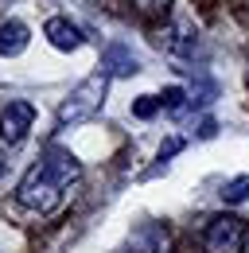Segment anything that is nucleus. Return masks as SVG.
Here are the masks:
<instances>
[{"label": "nucleus", "mask_w": 249, "mask_h": 253, "mask_svg": "<svg viewBox=\"0 0 249 253\" xmlns=\"http://www.w3.org/2000/svg\"><path fill=\"white\" fill-rule=\"evenodd\" d=\"M105 86H109V74H105V70H97V74H90L86 82H78V86H74V94L59 105L55 125L66 128V125H78V121L93 117V113L101 109V101H105Z\"/></svg>", "instance_id": "1"}, {"label": "nucleus", "mask_w": 249, "mask_h": 253, "mask_svg": "<svg viewBox=\"0 0 249 253\" xmlns=\"http://www.w3.org/2000/svg\"><path fill=\"white\" fill-rule=\"evenodd\" d=\"M62 183L43 168V164H35L28 175L20 179V187H16V199H20V207H28L35 214H51V211H59L62 203Z\"/></svg>", "instance_id": "2"}, {"label": "nucleus", "mask_w": 249, "mask_h": 253, "mask_svg": "<svg viewBox=\"0 0 249 253\" xmlns=\"http://www.w3.org/2000/svg\"><path fill=\"white\" fill-rule=\"evenodd\" d=\"M246 226L234 214H218V218H207V230H203V253H242L246 250Z\"/></svg>", "instance_id": "3"}, {"label": "nucleus", "mask_w": 249, "mask_h": 253, "mask_svg": "<svg viewBox=\"0 0 249 253\" xmlns=\"http://www.w3.org/2000/svg\"><path fill=\"white\" fill-rule=\"evenodd\" d=\"M128 253H171V230L164 222H140L128 234Z\"/></svg>", "instance_id": "4"}, {"label": "nucleus", "mask_w": 249, "mask_h": 253, "mask_svg": "<svg viewBox=\"0 0 249 253\" xmlns=\"http://www.w3.org/2000/svg\"><path fill=\"white\" fill-rule=\"evenodd\" d=\"M31 121H35V109H31L28 101H12V105L0 113V140H4V144H20V140L28 136Z\"/></svg>", "instance_id": "5"}, {"label": "nucleus", "mask_w": 249, "mask_h": 253, "mask_svg": "<svg viewBox=\"0 0 249 253\" xmlns=\"http://www.w3.org/2000/svg\"><path fill=\"white\" fill-rule=\"evenodd\" d=\"M39 164H43V168L59 179L62 187H70V183H78V179H82V164H78V156H70L66 148H51L47 156L39 160Z\"/></svg>", "instance_id": "6"}, {"label": "nucleus", "mask_w": 249, "mask_h": 253, "mask_svg": "<svg viewBox=\"0 0 249 253\" xmlns=\"http://www.w3.org/2000/svg\"><path fill=\"white\" fill-rule=\"evenodd\" d=\"M43 35H47V39H51V47H59V51H78V47H82V39H86L78 24H70V20H62V16L47 20Z\"/></svg>", "instance_id": "7"}, {"label": "nucleus", "mask_w": 249, "mask_h": 253, "mask_svg": "<svg viewBox=\"0 0 249 253\" xmlns=\"http://www.w3.org/2000/svg\"><path fill=\"white\" fill-rule=\"evenodd\" d=\"M101 70L109 74V78H128V74H136L140 63H136V55L121 47V43H113V47H105V55H101Z\"/></svg>", "instance_id": "8"}, {"label": "nucleus", "mask_w": 249, "mask_h": 253, "mask_svg": "<svg viewBox=\"0 0 249 253\" xmlns=\"http://www.w3.org/2000/svg\"><path fill=\"white\" fill-rule=\"evenodd\" d=\"M195 47H199V35L191 32V24H167V32H164V51L167 55L187 59V55H195Z\"/></svg>", "instance_id": "9"}, {"label": "nucleus", "mask_w": 249, "mask_h": 253, "mask_svg": "<svg viewBox=\"0 0 249 253\" xmlns=\"http://www.w3.org/2000/svg\"><path fill=\"white\" fill-rule=\"evenodd\" d=\"M28 28L20 24V20H4L0 24V55H20L24 47H28Z\"/></svg>", "instance_id": "10"}, {"label": "nucleus", "mask_w": 249, "mask_h": 253, "mask_svg": "<svg viewBox=\"0 0 249 253\" xmlns=\"http://www.w3.org/2000/svg\"><path fill=\"white\" fill-rule=\"evenodd\" d=\"M246 195H249V175H238L222 187V203H246Z\"/></svg>", "instance_id": "11"}, {"label": "nucleus", "mask_w": 249, "mask_h": 253, "mask_svg": "<svg viewBox=\"0 0 249 253\" xmlns=\"http://www.w3.org/2000/svg\"><path fill=\"white\" fill-rule=\"evenodd\" d=\"M187 101H191V97H187L179 86H167V90L160 94V105H164L167 113H183V105H187Z\"/></svg>", "instance_id": "12"}, {"label": "nucleus", "mask_w": 249, "mask_h": 253, "mask_svg": "<svg viewBox=\"0 0 249 253\" xmlns=\"http://www.w3.org/2000/svg\"><path fill=\"white\" fill-rule=\"evenodd\" d=\"M132 4H136V12H140V16H148V20L167 16V8H171V0H132Z\"/></svg>", "instance_id": "13"}, {"label": "nucleus", "mask_w": 249, "mask_h": 253, "mask_svg": "<svg viewBox=\"0 0 249 253\" xmlns=\"http://www.w3.org/2000/svg\"><path fill=\"white\" fill-rule=\"evenodd\" d=\"M156 109H160V97H156V94H144L136 105H132V113H136V117H152Z\"/></svg>", "instance_id": "14"}, {"label": "nucleus", "mask_w": 249, "mask_h": 253, "mask_svg": "<svg viewBox=\"0 0 249 253\" xmlns=\"http://www.w3.org/2000/svg\"><path fill=\"white\" fill-rule=\"evenodd\" d=\"M242 253H249V242H246V250H242Z\"/></svg>", "instance_id": "15"}]
</instances>
